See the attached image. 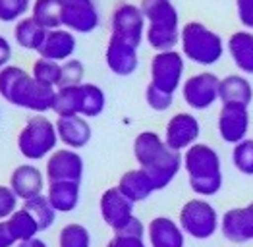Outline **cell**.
<instances>
[{"instance_id":"cell-1","label":"cell","mask_w":253,"mask_h":247,"mask_svg":"<svg viewBox=\"0 0 253 247\" xmlns=\"http://www.w3.org/2000/svg\"><path fill=\"white\" fill-rule=\"evenodd\" d=\"M133 157L139 168L147 172L155 191L172 184L182 168V155L172 151L155 131H141L133 139Z\"/></svg>"},{"instance_id":"cell-2","label":"cell","mask_w":253,"mask_h":247,"mask_svg":"<svg viewBox=\"0 0 253 247\" xmlns=\"http://www.w3.org/2000/svg\"><path fill=\"white\" fill-rule=\"evenodd\" d=\"M56 89L39 83L20 66H6L0 70V97L18 108L42 114L52 110Z\"/></svg>"},{"instance_id":"cell-3","label":"cell","mask_w":253,"mask_h":247,"mask_svg":"<svg viewBox=\"0 0 253 247\" xmlns=\"http://www.w3.org/2000/svg\"><path fill=\"white\" fill-rule=\"evenodd\" d=\"M139 8L145 16V41L155 50H172L180 44V14L172 0H141Z\"/></svg>"},{"instance_id":"cell-4","label":"cell","mask_w":253,"mask_h":247,"mask_svg":"<svg viewBox=\"0 0 253 247\" xmlns=\"http://www.w3.org/2000/svg\"><path fill=\"white\" fill-rule=\"evenodd\" d=\"M182 166L188 172L193 193L199 197H212L222 187L220 157L211 145L195 143L182 155Z\"/></svg>"},{"instance_id":"cell-5","label":"cell","mask_w":253,"mask_h":247,"mask_svg":"<svg viewBox=\"0 0 253 247\" xmlns=\"http://www.w3.org/2000/svg\"><path fill=\"white\" fill-rule=\"evenodd\" d=\"M222 37L201 21H188L180 29V52L197 66H212L224 56Z\"/></svg>"},{"instance_id":"cell-6","label":"cell","mask_w":253,"mask_h":247,"mask_svg":"<svg viewBox=\"0 0 253 247\" xmlns=\"http://www.w3.org/2000/svg\"><path fill=\"white\" fill-rule=\"evenodd\" d=\"M56 124L42 114L29 118L18 133V149L27 161H41L44 157H50L56 151Z\"/></svg>"},{"instance_id":"cell-7","label":"cell","mask_w":253,"mask_h":247,"mask_svg":"<svg viewBox=\"0 0 253 247\" xmlns=\"http://www.w3.org/2000/svg\"><path fill=\"white\" fill-rule=\"evenodd\" d=\"M178 224L195 240H209L216 234L220 228V218L216 208L205 201V199H191L180 208V218Z\"/></svg>"},{"instance_id":"cell-8","label":"cell","mask_w":253,"mask_h":247,"mask_svg":"<svg viewBox=\"0 0 253 247\" xmlns=\"http://www.w3.org/2000/svg\"><path fill=\"white\" fill-rule=\"evenodd\" d=\"M145 29H147V21H145V16H143L139 4L120 2L112 10V14H110V37H116L120 41L139 48L141 42L145 41Z\"/></svg>"},{"instance_id":"cell-9","label":"cell","mask_w":253,"mask_h":247,"mask_svg":"<svg viewBox=\"0 0 253 247\" xmlns=\"http://www.w3.org/2000/svg\"><path fill=\"white\" fill-rule=\"evenodd\" d=\"M184 70H186V58L180 50L172 48V50H163V52H155V56L151 58V85H155L157 89L174 95L184 80Z\"/></svg>"},{"instance_id":"cell-10","label":"cell","mask_w":253,"mask_h":247,"mask_svg":"<svg viewBox=\"0 0 253 247\" xmlns=\"http://www.w3.org/2000/svg\"><path fill=\"white\" fill-rule=\"evenodd\" d=\"M220 80L212 72H199L182 83L184 103L193 110H207L218 101Z\"/></svg>"},{"instance_id":"cell-11","label":"cell","mask_w":253,"mask_h":247,"mask_svg":"<svg viewBox=\"0 0 253 247\" xmlns=\"http://www.w3.org/2000/svg\"><path fill=\"white\" fill-rule=\"evenodd\" d=\"M99 25L101 12L95 0H62V27L76 35H87Z\"/></svg>"},{"instance_id":"cell-12","label":"cell","mask_w":253,"mask_h":247,"mask_svg":"<svg viewBox=\"0 0 253 247\" xmlns=\"http://www.w3.org/2000/svg\"><path fill=\"white\" fill-rule=\"evenodd\" d=\"M84 159L74 149H56L48 161H46V172L44 178L50 182H82L84 178Z\"/></svg>"},{"instance_id":"cell-13","label":"cell","mask_w":253,"mask_h":247,"mask_svg":"<svg viewBox=\"0 0 253 247\" xmlns=\"http://www.w3.org/2000/svg\"><path fill=\"white\" fill-rule=\"evenodd\" d=\"M199 133H201L199 120L190 112H178L167 124L163 139L172 151L182 153V151H188L191 145L197 143Z\"/></svg>"},{"instance_id":"cell-14","label":"cell","mask_w":253,"mask_h":247,"mask_svg":"<svg viewBox=\"0 0 253 247\" xmlns=\"http://www.w3.org/2000/svg\"><path fill=\"white\" fill-rule=\"evenodd\" d=\"M218 133L226 143H240L250 131V110L244 104H222L218 112Z\"/></svg>"},{"instance_id":"cell-15","label":"cell","mask_w":253,"mask_h":247,"mask_svg":"<svg viewBox=\"0 0 253 247\" xmlns=\"http://www.w3.org/2000/svg\"><path fill=\"white\" fill-rule=\"evenodd\" d=\"M133 205L135 203H131L118 187L106 189L99 201L101 216L106 226L112 228V232L122 230L133 218Z\"/></svg>"},{"instance_id":"cell-16","label":"cell","mask_w":253,"mask_h":247,"mask_svg":"<svg viewBox=\"0 0 253 247\" xmlns=\"http://www.w3.org/2000/svg\"><path fill=\"white\" fill-rule=\"evenodd\" d=\"M220 232L232 244H246L253 240V203L236 206L222 214Z\"/></svg>"},{"instance_id":"cell-17","label":"cell","mask_w":253,"mask_h":247,"mask_svg":"<svg viewBox=\"0 0 253 247\" xmlns=\"http://www.w3.org/2000/svg\"><path fill=\"white\" fill-rule=\"evenodd\" d=\"M76 48H78L76 33L66 29V27H58V29H48L46 31L44 41H42L41 48L37 50V54L42 58L62 64V62L74 58Z\"/></svg>"},{"instance_id":"cell-18","label":"cell","mask_w":253,"mask_h":247,"mask_svg":"<svg viewBox=\"0 0 253 247\" xmlns=\"http://www.w3.org/2000/svg\"><path fill=\"white\" fill-rule=\"evenodd\" d=\"M105 62L106 68L112 74H116L120 78L131 76L139 66L137 48L127 44V42L120 41V39H116V37H110L105 48Z\"/></svg>"},{"instance_id":"cell-19","label":"cell","mask_w":253,"mask_h":247,"mask_svg":"<svg viewBox=\"0 0 253 247\" xmlns=\"http://www.w3.org/2000/svg\"><path fill=\"white\" fill-rule=\"evenodd\" d=\"M10 187L18 195L20 201H29L33 197L42 195L44 176L37 166L20 165L18 168H14V172L10 176Z\"/></svg>"},{"instance_id":"cell-20","label":"cell","mask_w":253,"mask_h":247,"mask_svg":"<svg viewBox=\"0 0 253 247\" xmlns=\"http://www.w3.org/2000/svg\"><path fill=\"white\" fill-rule=\"evenodd\" d=\"M147 240L151 247H184L186 234L176 220L169 216H155L147 224Z\"/></svg>"},{"instance_id":"cell-21","label":"cell","mask_w":253,"mask_h":247,"mask_svg":"<svg viewBox=\"0 0 253 247\" xmlns=\"http://www.w3.org/2000/svg\"><path fill=\"white\" fill-rule=\"evenodd\" d=\"M56 133L58 141H62L64 147L80 151L91 141V125L87 124L84 116H70V118H58L56 120Z\"/></svg>"},{"instance_id":"cell-22","label":"cell","mask_w":253,"mask_h":247,"mask_svg":"<svg viewBox=\"0 0 253 247\" xmlns=\"http://www.w3.org/2000/svg\"><path fill=\"white\" fill-rule=\"evenodd\" d=\"M226 50L232 58L234 66L242 74L253 76V31L242 29L232 33L226 41Z\"/></svg>"},{"instance_id":"cell-23","label":"cell","mask_w":253,"mask_h":247,"mask_svg":"<svg viewBox=\"0 0 253 247\" xmlns=\"http://www.w3.org/2000/svg\"><path fill=\"white\" fill-rule=\"evenodd\" d=\"M218 101L222 104H244L250 106L253 101V87L248 78L232 74L220 80L218 87Z\"/></svg>"},{"instance_id":"cell-24","label":"cell","mask_w":253,"mask_h":247,"mask_svg":"<svg viewBox=\"0 0 253 247\" xmlns=\"http://www.w3.org/2000/svg\"><path fill=\"white\" fill-rule=\"evenodd\" d=\"M131 203H139L151 197V193H155V185L147 176V172H143L141 168L137 170H127L126 174H122L120 182L116 185Z\"/></svg>"},{"instance_id":"cell-25","label":"cell","mask_w":253,"mask_h":247,"mask_svg":"<svg viewBox=\"0 0 253 247\" xmlns=\"http://www.w3.org/2000/svg\"><path fill=\"white\" fill-rule=\"evenodd\" d=\"M82 182H50L48 184V201L56 212H72L80 205Z\"/></svg>"},{"instance_id":"cell-26","label":"cell","mask_w":253,"mask_h":247,"mask_svg":"<svg viewBox=\"0 0 253 247\" xmlns=\"http://www.w3.org/2000/svg\"><path fill=\"white\" fill-rule=\"evenodd\" d=\"M44 35H46V29L41 23H37L31 16H25L20 21H16L14 29H12L14 41L23 50H35L37 52L44 41Z\"/></svg>"},{"instance_id":"cell-27","label":"cell","mask_w":253,"mask_h":247,"mask_svg":"<svg viewBox=\"0 0 253 247\" xmlns=\"http://www.w3.org/2000/svg\"><path fill=\"white\" fill-rule=\"evenodd\" d=\"M106 106L105 91L95 83H82L80 85V116L95 118L101 116Z\"/></svg>"},{"instance_id":"cell-28","label":"cell","mask_w":253,"mask_h":247,"mask_svg":"<svg viewBox=\"0 0 253 247\" xmlns=\"http://www.w3.org/2000/svg\"><path fill=\"white\" fill-rule=\"evenodd\" d=\"M29 16L46 31L58 29L62 27V0H33Z\"/></svg>"},{"instance_id":"cell-29","label":"cell","mask_w":253,"mask_h":247,"mask_svg":"<svg viewBox=\"0 0 253 247\" xmlns=\"http://www.w3.org/2000/svg\"><path fill=\"white\" fill-rule=\"evenodd\" d=\"M145 234H147V228L143 226V222L137 216H133L122 230L114 232L106 247H147Z\"/></svg>"},{"instance_id":"cell-30","label":"cell","mask_w":253,"mask_h":247,"mask_svg":"<svg viewBox=\"0 0 253 247\" xmlns=\"http://www.w3.org/2000/svg\"><path fill=\"white\" fill-rule=\"evenodd\" d=\"M12 236L16 238V242H27V240H33L37 238V234L41 232V228L37 224V220L33 218V214L25 208V206H18V210L6 220Z\"/></svg>"},{"instance_id":"cell-31","label":"cell","mask_w":253,"mask_h":247,"mask_svg":"<svg viewBox=\"0 0 253 247\" xmlns=\"http://www.w3.org/2000/svg\"><path fill=\"white\" fill-rule=\"evenodd\" d=\"M52 112L58 118L80 116V85L58 87L52 103Z\"/></svg>"},{"instance_id":"cell-32","label":"cell","mask_w":253,"mask_h":247,"mask_svg":"<svg viewBox=\"0 0 253 247\" xmlns=\"http://www.w3.org/2000/svg\"><path fill=\"white\" fill-rule=\"evenodd\" d=\"M31 76L39 83H42V85L58 89L60 87V80H62V64L39 56L37 60L33 62Z\"/></svg>"},{"instance_id":"cell-33","label":"cell","mask_w":253,"mask_h":247,"mask_svg":"<svg viewBox=\"0 0 253 247\" xmlns=\"http://www.w3.org/2000/svg\"><path fill=\"white\" fill-rule=\"evenodd\" d=\"M21 206H25L33 214V218L37 220L41 232L42 230H48V228L54 224V220H56V208L50 205V201H48L46 195H39V197H33L29 201H23Z\"/></svg>"},{"instance_id":"cell-34","label":"cell","mask_w":253,"mask_h":247,"mask_svg":"<svg viewBox=\"0 0 253 247\" xmlns=\"http://www.w3.org/2000/svg\"><path fill=\"white\" fill-rule=\"evenodd\" d=\"M58 247H91V234L84 224L70 222L58 234Z\"/></svg>"},{"instance_id":"cell-35","label":"cell","mask_w":253,"mask_h":247,"mask_svg":"<svg viewBox=\"0 0 253 247\" xmlns=\"http://www.w3.org/2000/svg\"><path fill=\"white\" fill-rule=\"evenodd\" d=\"M33 0H0V21L16 23L31 14Z\"/></svg>"},{"instance_id":"cell-36","label":"cell","mask_w":253,"mask_h":247,"mask_svg":"<svg viewBox=\"0 0 253 247\" xmlns=\"http://www.w3.org/2000/svg\"><path fill=\"white\" fill-rule=\"evenodd\" d=\"M232 163L238 172L253 176V139H244L234 145Z\"/></svg>"},{"instance_id":"cell-37","label":"cell","mask_w":253,"mask_h":247,"mask_svg":"<svg viewBox=\"0 0 253 247\" xmlns=\"http://www.w3.org/2000/svg\"><path fill=\"white\" fill-rule=\"evenodd\" d=\"M85 78V66L78 58H70L62 62V80L60 87H70V85H82Z\"/></svg>"},{"instance_id":"cell-38","label":"cell","mask_w":253,"mask_h":247,"mask_svg":"<svg viewBox=\"0 0 253 247\" xmlns=\"http://www.w3.org/2000/svg\"><path fill=\"white\" fill-rule=\"evenodd\" d=\"M145 101H147V104L153 110L165 112V110H169L170 106H172V103H174V95L165 93V91H161V89H157L155 85L149 83L147 89H145Z\"/></svg>"},{"instance_id":"cell-39","label":"cell","mask_w":253,"mask_h":247,"mask_svg":"<svg viewBox=\"0 0 253 247\" xmlns=\"http://www.w3.org/2000/svg\"><path fill=\"white\" fill-rule=\"evenodd\" d=\"M18 195L10 185H0V220H8L18 210Z\"/></svg>"},{"instance_id":"cell-40","label":"cell","mask_w":253,"mask_h":247,"mask_svg":"<svg viewBox=\"0 0 253 247\" xmlns=\"http://www.w3.org/2000/svg\"><path fill=\"white\" fill-rule=\"evenodd\" d=\"M236 14L240 23L248 31H253V0H236Z\"/></svg>"},{"instance_id":"cell-41","label":"cell","mask_w":253,"mask_h":247,"mask_svg":"<svg viewBox=\"0 0 253 247\" xmlns=\"http://www.w3.org/2000/svg\"><path fill=\"white\" fill-rule=\"evenodd\" d=\"M12 42L8 37H4V35H0V70L2 68H6V66H10V60H12Z\"/></svg>"},{"instance_id":"cell-42","label":"cell","mask_w":253,"mask_h":247,"mask_svg":"<svg viewBox=\"0 0 253 247\" xmlns=\"http://www.w3.org/2000/svg\"><path fill=\"white\" fill-rule=\"evenodd\" d=\"M18 244L16 238L12 236L10 232V226L6 220H0V247H14Z\"/></svg>"},{"instance_id":"cell-43","label":"cell","mask_w":253,"mask_h":247,"mask_svg":"<svg viewBox=\"0 0 253 247\" xmlns=\"http://www.w3.org/2000/svg\"><path fill=\"white\" fill-rule=\"evenodd\" d=\"M16 247H48L42 240L39 238H33V240H27V242H20V244H16Z\"/></svg>"}]
</instances>
